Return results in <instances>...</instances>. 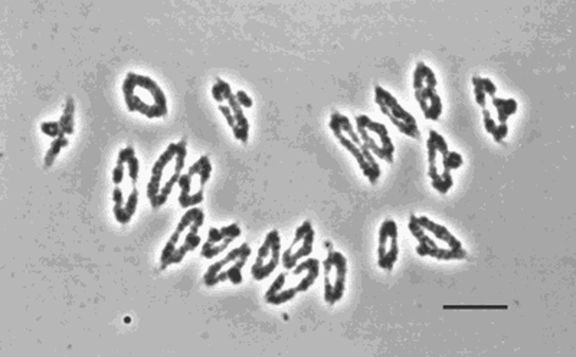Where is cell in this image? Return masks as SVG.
I'll return each mask as SVG.
<instances>
[{
	"mask_svg": "<svg viewBox=\"0 0 576 357\" xmlns=\"http://www.w3.org/2000/svg\"><path fill=\"white\" fill-rule=\"evenodd\" d=\"M125 107L130 113H139L147 118L166 117L169 113L167 98L159 84L146 75L129 72L123 82Z\"/></svg>",
	"mask_w": 576,
	"mask_h": 357,
	"instance_id": "obj_1",
	"label": "cell"
},
{
	"mask_svg": "<svg viewBox=\"0 0 576 357\" xmlns=\"http://www.w3.org/2000/svg\"><path fill=\"white\" fill-rule=\"evenodd\" d=\"M205 223V212L201 207H190L180 218L172 237L164 245L160 257V268L166 269L170 265L180 264L187 252L195 251L202 239L199 237V229Z\"/></svg>",
	"mask_w": 576,
	"mask_h": 357,
	"instance_id": "obj_2",
	"label": "cell"
},
{
	"mask_svg": "<svg viewBox=\"0 0 576 357\" xmlns=\"http://www.w3.org/2000/svg\"><path fill=\"white\" fill-rule=\"evenodd\" d=\"M438 79L435 72L425 64L418 62L412 75L414 95L423 117L430 121H438L444 111V104L437 93Z\"/></svg>",
	"mask_w": 576,
	"mask_h": 357,
	"instance_id": "obj_3",
	"label": "cell"
},
{
	"mask_svg": "<svg viewBox=\"0 0 576 357\" xmlns=\"http://www.w3.org/2000/svg\"><path fill=\"white\" fill-rule=\"evenodd\" d=\"M356 132L366 149L382 161L394 164L395 161V144L389 136L385 124L372 120L366 114L355 117Z\"/></svg>",
	"mask_w": 576,
	"mask_h": 357,
	"instance_id": "obj_4",
	"label": "cell"
},
{
	"mask_svg": "<svg viewBox=\"0 0 576 357\" xmlns=\"http://www.w3.org/2000/svg\"><path fill=\"white\" fill-rule=\"evenodd\" d=\"M375 102L380 113L389 118L399 133L412 140L421 138V130L418 127L417 118L400 106L392 93L380 86H375Z\"/></svg>",
	"mask_w": 576,
	"mask_h": 357,
	"instance_id": "obj_5",
	"label": "cell"
},
{
	"mask_svg": "<svg viewBox=\"0 0 576 357\" xmlns=\"http://www.w3.org/2000/svg\"><path fill=\"white\" fill-rule=\"evenodd\" d=\"M323 299L329 306H334L343 299L346 292L348 260L341 252L334 249L329 251L327 257L323 261Z\"/></svg>",
	"mask_w": 576,
	"mask_h": 357,
	"instance_id": "obj_6",
	"label": "cell"
},
{
	"mask_svg": "<svg viewBox=\"0 0 576 357\" xmlns=\"http://www.w3.org/2000/svg\"><path fill=\"white\" fill-rule=\"evenodd\" d=\"M281 235L277 229L270 230L258 249L257 260L251 267V276L255 281L268 278L281 261Z\"/></svg>",
	"mask_w": 576,
	"mask_h": 357,
	"instance_id": "obj_7",
	"label": "cell"
},
{
	"mask_svg": "<svg viewBox=\"0 0 576 357\" xmlns=\"http://www.w3.org/2000/svg\"><path fill=\"white\" fill-rule=\"evenodd\" d=\"M212 175V163L208 156H201L198 161L192 164L187 172L180 176L178 184L180 187V196H179V205L183 209H190L201 205L205 199V195H194L192 191V184H194V179L198 176L199 183L202 187L209 182Z\"/></svg>",
	"mask_w": 576,
	"mask_h": 357,
	"instance_id": "obj_8",
	"label": "cell"
},
{
	"mask_svg": "<svg viewBox=\"0 0 576 357\" xmlns=\"http://www.w3.org/2000/svg\"><path fill=\"white\" fill-rule=\"evenodd\" d=\"M408 229L414 239L418 242L415 252L419 257H430L438 261H462L467 258V251H454L450 248H442L439 246L425 230L415 222L414 216H410Z\"/></svg>",
	"mask_w": 576,
	"mask_h": 357,
	"instance_id": "obj_9",
	"label": "cell"
},
{
	"mask_svg": "<svg viewBox=\"0 0 576 357\" xmlns=\"http://www.w3.org/2000/svg\"><path fill=\"white\" fill-rule=\"evenodd\" d=\"M329 127L332 130V133L334 134V137L337 138V141L345 147V149L353 156V159L356 160L359 169L364 173V176L369 180L371 184H376L377 180L382 176V169L379 163L376 161L375 156L366 149V147H360L357 145L345 132H341L337 125L334 124H329Z\"/></svg>",
	"mask_w": 576,
	"mask_h": 357,
	"instance_id": "obj_10",
	"label": "cell"
},
{
	"mask_svg": "<svg viewBox=\"0 0 576 357\" xmlns=\"http://www.w3.org/2000/svg\"><path fill=\"white\" fill-rule=\"evenodd\" d=\"M399 228L395 219L383 221L377 234V267L391 272L399 260Z\"/></svg>",
	"mask_w": 576,
	"mask_h": 357,
	"instance_id": "obj_11",
	"label": "cell"
},
{
	"mask_svg": "<svg viewBox=\"0 0 576 357\" xmlns=\"http://www.w3.org/2000/svg\"><path fill=\"white\" fill-rule=\"evenodd\" d=\"M428 136L434 140V143L437 145V150L439 153V160H441V164H442L439 183H438L435 191L441 195H446L454 186V179H453L451 172L460 169V167L464 164V159L460 153L450 150V145H448L446 140L438 132L430 130Z\"/></svg>",
	"mask_w": 576,
	"mask_h": 357,
	"instance_id": "obj_12",
	"label": "cell"
},
{
	"mask_svg": "<svg viewBox=\"0 0 576 357\" xmlns=\"http://www.w3.org/2000/svg\"><path fill=\"white\" fill-rule=\"evenodd\" d=\"M314 239L316 230L310 221H304L300 226L295 229V235L293 238L291 245L283 252L281 262L286 269H294L298 261L307 258L313 254L314 249Z\"/></svg>",
	"mask_w": 576,
	"mask_h": 357,
	"instance_id": "obj_13",
	"label": "cell"
},
{
	"mask_svg": "<svg viewBox=\"0 0 576 357\" xmlns=\"http://www.w3.org/2000/svg\"><path fill=\"white\" fill-rule=\"evenodd\" d=\"M212 97L217 102L222 104L224 101L228 102L229 109L232 110L233 118H235L237 122V127L235 130L232 132L233 137H235L238 141L241 143H248V137H249V121L244 114V109L240 106V102L237 101L235 94L232 93V88L226 81H224L222 78H217V82L213 84L212 87Z\"/></svg>",
	"mask_w": 576,
	"mask_h": 357,
	"instance_id": "obj_14",
	"label": "cell"
},
{
	"mask_svg": "<svg viewBox=\"0 0 576 357\" xmlns=\"http://www.w3.org/2000/svg\"><path fill=\"white\" fill-rule=\"evenodd\" d=\"M242 229L238 223H231L222 228H210L208 232V241L202 246L201 255L206 260H213L233 242L240 238Z\"/></svg>",
	"mask_w": 576,
	"mask_h": 357,
	"instance_id": "obj_15",
	"label": "cell"
},
{
	"mask_svg": "<svg viewBox=\"0 0 576 357\" xmlns=\"http://www.w3.org/2000/svg\"><path fill=\"white\" fill-rule=\"evenodd\" d=\"M176 152H178V143H170L167 145V149L160 154V157L156 160V163L152 167V172H150V180L147 183V199L148 200H153L162 189V177L164 175L166 167L169 166L170 161H173L176 157Z\"/></svg>",
	"mask_w": 576,
	"mask_h": 357,
	"instance_id": "obj_16",
	"label": "cell"
},
{
	"mask_svg": "<svg viewBox=\"0 0 576 357\" xmlns=\"http://www.w3.org/2000/svg\"><path fill=\"white\" fill-rule=\"evenodd\" d=\"M412 216H414L415 222L425 230V232L434 235L435 239L444 242L450 249H454V251L464 249L462 242L451 232L450 229L445 228L444 225H439V223L434 222L428 216H417V215H412Z\"/></svg>",
	"mask_w": 576,
	"mask_h": 357,
	"instance_id": "obj_17",
	"label": "cell"
},
{
	"mask_svg": "<svg viewBox=\"0 0 576 357\" xmlns=\"http://www.w3.org/2000/svg\"><path fill=\"white\" fill-rule=\"evenodd\" d=\"M303 272H306V277H303L300 283L295 285L298 292H306L314 285L320 274V261L317 258H307L303 262L297 264V267L293 269L294 276H300Z\"/></svg>",
	"mask_w": 576,
	"mask_h": 357,
	"instance_id": "obj_18",
	"label": "cell"
},
{
	"mask_svg": "<svg viewBox=\"0 0 576 357\" xmlns=\"http://www.w3.org/2000/svg\"><path fill=\"white\" fill-rule=\"evenodd\" d=\"M251 252L252 251L245 252V254H242L237 261H233L228 268L221 271L219 274L215 278H213L210 287H215V285H218L221 283H225V281H231V284H233V285H240L244 281L242 269H244L248 258L251 257Z\"/></svg>",
	"mask_w": 576,
	"mask_h": 357,
	"instance_id": "obj_19",
	"label": "cell"
},
{
	"mask_svg": "<svg viewBox=\"0 0 576 357\" xmlns=\"http://www.w3.org/2000/svg\"><path fill=\"white\" fill-rule=\"evenodd\" d=\"M248 251H251V246H249L247 242H244L242 245H240V246H237V248H233V249L229 252V254H226L225 258H222L221 261H218V262H215V264H212V265L206 269V272H205L203 284H205L206 287H210L213 278H215L221 271H224L225 268H228L233 261H237L242 254H245V252H248Z\"/></svg>",
	"mask_w": 576,
	"mask_h": 357,
	"instance_id": "obj_20",
	"label": "cell"
},
{
	"mask_svg": "<svg viewBox=\"0 0 576 357\" xmlns=\"http://www.w3.org/2000/svg\"><path fill=\"white\" fill-rule=\"evenodd\" d=\"M492 104H493V107L496 109L499 124H507L508 118L511 116H515L519 110V102L515 98L493 97Z\"/></svg>",
	"mask_w": 576,
	"mask_h": 357,
	"instance_id": "obj_21",
	"label": "cell"
},
{
	"mask_svg": "<svg viewBox=\"0 0 576 357\" xmlns=\"http://www.w3.org/2000/svg\"><path fill=\"white\" fill-rule=\"evenodd\" d=\"M483 124H484L485 132L493 137V140L496 143H503V140L508 134V125L507 124H497L496 120L493 118L492 113H490L487 109H483Z\"/></svg>",
	"mask_w": 576,
	"mask_h": 357,
	"instance_id": "obj_22",
	"label": "cell"
},
{
	"mask_svg": "<svg viewBox=\"0 0 576 357\" xmlns=\"http://www.w3.org/2000/svg\"><path fill=\"white\" fill-rule=\"evenodd\" d=\"M117 159L123 160L127 164V170H129V177L132 180L133 187L137 186L139 182V173H140V161L136 156V152L133 147H125V149L120 150Z\"/></svg>",
	"mask_w": 576,
	"mask_h": 357,
	"instance_id": "obj_23",
	"label": "cell"
},
{
	"mask_svg": "<svg viewBox=\"0 0 576 357\" xmlns=\"http://www.w3.org/2000/svg\"><path fill=\"white\" fill-rule=\"evenodd\" d=\"M58 121L61 124L63 134H65V136L74 134V132H75V102H74L72 97L67 98L65 109H63L62 116Z\"/></svg>",
	"mask_w": 576,
	"mask_h": 357,
	"instance_id": "obj_24",
	"label": "cell"
},
{
	"mask_svg": "<svg viewBox=\"0 0 576 357\" xmlns=\"http://www.w3.org/2000/svg\"><path fill=\"white\" fill-rule=\"evenodd\" d=\"M68 144H70V140L67 138L65 134H62V136L52 140L49 149L47 150V154L44 157V167H45V169H48V167H51L54 164V161L56 160V157L59 156V153L62 152L63 147H67Z\"/></svg>",
	"mask_w": 576,
	"mask_h": 357,
	"instance_id": "obj_25",
	"label": "cell"
},
{
	"mask_svg": "<svg viewBox=\"0 0 576 357\" xmlns=\"http://www.w3.org/2000/svg\"><path fill=\"white\" fill-rule=\"evenodd\" d=\"M137 206H139V189H137V186H134L132 193L129 195V198H127V202L124 203L123 215H121V219L118 221V223H121V225L129 223L132 221L133 215L137 211Z\"/></svg>",
	"mask_w": 576,
	"mask_h": 357,
	"instance_id": "obj_26",
	"label": "cell"
},
{
	"mask_svg": "<svg viewBox=\"0 0 576 357\" xmlns=\"http://www.w3.org/2000/svg\"><path fill=\"white\" fill-rule=\"evenodd\" d=\"M297 294H298V291H297L295 287H288V288L284 287L280 291H277L274 296H271L268 299H264V300H265V303H268L271 306H281V304H286V303L294 300Z\"/></svg>",
	"mask_w": 576,
	"mask_h": 357,
	"instance_id": "obj_27",
	"label": "cell"
},
{
	"mask_svg": "<svg viewBox=\"0 0 576 357\" xmlns=\"http://www.w3.org/2000/svg\"><path fill=\"white\" fill-rule=\"evenodd\" d=\"M113 202H114L113 214H114L116 221L118 222V221L121 219L123 209H124V203H125V200H124V195H123V191H121V187H120V186H116V187H114V191H113Z\"/></svg>",
	"mask_w": 576,
	"mask_h": 357,
	"instance_id": "obj_28",
	"label": "cell"
},
{
	"mask_svg": "<svg viewBox=\"0 0 576 357\" xmlns=\"http://www.w3.org/2000/svg\"><path fill=\"white\" fill-rule=\"evenodd\" d=\"M40 132L44 133V134H47V136L51 137V138H56V137H59V136L63 134L59 121H47V122H42V124H40Z\"/></svg>",
	"mask_w": 576,
	"mask_h": 357,
	"instance_id": "obj_29",
	"label": "cell"
},
{
	"mask_svg": "<svg viewBox=\"0 0 576 357\" xmlns=\"http://www.w3.org/2000/svg\"><path fill=\"white\" fill-rule=\"evenodd\" d=\"M481 77H473L472 78V82H473V93H474V100H476V102L478 104V106L481 107V109H485V93H484V90H483V87H481Z\"/></svg>",
	"mask_w": 576,
	"mask_h": 357,
	"instance_id": "obj_30",
	"label": "cell"
},
{
	"mask_svg": "<svg viewBox=\"0 0 576 357\" xmlns=\"http://www.w3.org/2000/svg\"><path fill=\"white\" fill-rule=\"evenodd\" d=\"M286 283H287V274H286V272H283V274H280L279 277H277V278L272 281V284L270 285L268 291L265 292L264 299H268V297L274 296V294H275L277 291H280L281 288H284V287H286Z\"/></svg>",
	"mask_w": 576,
	"mask_h": 357,
	"instance_id": "obj_31",
	"label": "cell"
},
{
	"mask_svg": "<svg viewBox=\"0 0 576 357\" xmlns=\"http://www.w3.org/2000/svg\"><path fill=\"white\" fill-rule=\"evenodd\" d=\"M124 173H125V163L120 159H117L116 161V167L113 170V182L116 186L121 184V182L124 180Z\"/></svg>",
	"mask_w": 576,
	"mask_h": 357,
	"instance_id": "obj_32",
	"label": "cell"
},
{
	"mask_svg": "<svg viewBox=\"0 0 576 357\" xmlns=\"http://www.w3.org/2000/svg\"><path fill=\"white\" fill-rule=\"evenodd\" d=\"M218 109H219V111L222 113V116L225 117V120H226L228 125L231 127V130H232V132L235 130L237 122H235V118H233V114H232V110L229 109V106H222V104H219Z\"/></svg>",
	"mask_w": 576,
	"mask_h": 357,
	"instance_id": "obj_33",
	"label": "cell"
},
{
	"mask_svg": "<svg viewBox=\"0 0 576 357\" xmlns=\"http://www.w3.org/2000/svg\"><path fill=\"white\" fill-rule=\"evenodd\" d=\"M481 87H483V90H484V93H485V95H490V97H496V93H497V87H496V84L490 79V78H483L481 77Z\"/></svg>",
	"mask_w": 576,
	"mask_h": 357,
	"instance_id": "obj_34",
	"label": "cell"
},
{
	"mask_svg": "<svg viewBox=\"0 0 576 357\" xmlns=\"http://www.w3.org/2000/svg\"><path fill=\"white\" fill-rule=\"evenodd\" d=\"M235 97H237V101L240 102V106H241L242 109H252L254 101H252V98H251L245 91H242V90L237 91Z\"/></svg>",
	"mask_w": 576,
	"mask_h": 357,
	"instance_id": "obj_35",
	"label": "cell"
},
{
	"mask_svg": "<svg viewBox=\"0 0 576 357\" xmlns=\"http://www.w3.org/2000/svg\"><path fill=\"white\" fill-rule=\"evenodd\" d=\"M444 308H453V310H460V308H478V310H495V308H506L504 306L501 307H496V306H445Z\"/></svg>",
	"mask_w": 576,
	"mask_h": 357,
	"instance_id": "obj_36",
	"label": "cell"
}]
</instances>
